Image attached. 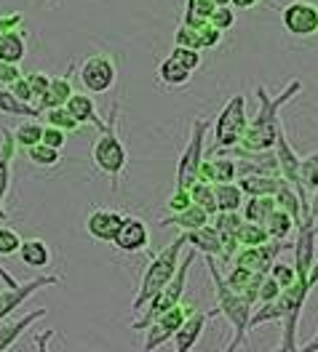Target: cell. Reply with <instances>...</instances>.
Listing matches in <instances>:
<instances>
[{"instance_id":"cell-38","label":"cell","mask_w":318,"mask_h":352,"mask_svg":"<svg viewBox=\"0 0 318 352\" xmlns=\"http://www.w3.org/2000/svg\"><path fill=\"white\" fill-rule=\"evenodd\" d=\"M235 238H238V245H241V248L265 245V243L271 241V238H268V232H265V227H262V224H251V221H244V224L238 227Z\"/></svg>"},{"instance_id":"cell-2","label":"cell","mask_w":318,"mask_h":352,"mask_svg":"<svg viewBox=\"0 0 318 352\" xmlns=\"http://www.w3.org/2000/svg\"><path fill=\"white\" fill-rule=\"evenodd\" d=\"M206 264H209V275L214 280V299H217L214 309H209V318L222 315L227 323H230L233 339L227 342V347L222 352H238L246 344V339H249V318L254 307H251L244 296H238L235 291H230V286L225 283V275L217 270L214 259H206Z\"/></svg>"},{"instance_id":"cell-22","label":"cell","mask_w":318,"mask_h":352,"mask_svg":"<svg viewBox=\"0 0 318 352\" xmlns=\"http://www.w3.org/2000/svg\"><path fill=\"white\" fill-rule=\"evenodd\" d=\"M72 69H75V65H70L67 75H59V78H51V86H48V91H45V96L35 104L38 110H41V115H43L45 110H54V107H65L67 104V99L75 94L72 91Z\"/></svg>"},{"instance_id":"cell-17","label":"cell","mask_w":318,"mask_h":352,"mask_svg":"<svg viewBox=\"0 0 318 352\" xmlns=\"http://www.w3.org/2000/svg\"><path fill=\"white\" fill-rule=\"evenodd\" d=\"M65 110L75 118V123H78V126H94L99 133L105 131V126H107V123L99 118L94 99H91L89 94H83V91H75V94L70 96L67 104H65Z\"/></svg>"},{"instance_id":"cell-45","label":"cell","mask_w":318,"mask_h":352,"mask_svg":"<svg viewBox=\"0 0 318 352\" xmlns=\"http://www.w3.org/2000/svg\"><path fill=\"white\" fill-rule=\"evenodd\" d=\"M195 38H198V51H201V54L209 51V48H217V45L222 43V32L214 30V27H209V24L195 27Z\"/></svg>"},{"instance_id":"cell-25","label":"cell","mask_w":318,"mask_h":352,"mask_svg":"<svg viewBox=\"0 0 318 352\" xmlns=\"http://www.w3.org/2000/svg\"><path fill=\"white\" fill-rule=\"evenodd\" d=\"M19 259L30 270H45L51 264V248L43 238H27L19 245Z\"/></svg>"},{"instance_id":"cell-3","label":"cell","mask_w":318,"mask_h":352,"mask_svg":"<svg viewBox=\"0 0 318 352\" xmlns=\"http://www.w3.org/2000/svg\"><path fill=\"white\" fill-rule=\"evenodd\" d=\"M118 115H120V104L113 102L110 115H107V120H105L107 126H105V131L99 133V139H96L94 147H91V160H94L96 171L110 176L113 190H118L120 174H123V168H126V163H129V150H126V144H123V139H120V133H118Z\"/></svg>"},{"instance_id":"cell-13","label":"cell","mask_w":318,"mask_h":352,"mask_svg":"<svg viewBox=\"0 0 318 352\" xmlns=\"http://www.w3.org/2000/svg\"><path fill=\"white\" fill-rule=\"evenodd\" d=\"M113 245L120 254H142L145 248H150V230H147V224L139 217L123 214V219H120L118 230H115Z\"/></svg>"},{"instance_id":"cell-35","label":"cell","mask_w":318,"mask_h":352,"mask_svg":"<svg viewBox=\"0 0 318 352\" xmlns=\"http://www.w3.org/2000/svg\"><path fill=\"white\" fill-rule=\"evenodd\" d=\"M214 8H220V6H214L211 0H187L184 3L182 24H187V27H204V24H209V16L214 14Z\"/></svg>"},{"instance_id":"cell-9","label":"cell","mask_w":318,"mask_h":352,"mask_svg":"<svg viewBox=\"0 0 318 352\" xmlns=\"http://www.w3.org/2000/svg\"><path fill=\"white\" fill-rule=\"evenodd\" d=\"M78 83L83 94H107L118 80V67L110 54H91L78 67Z\"/></svg>"},{"instance_id":"cell-44","label":"cell","mask_w":318,"mask_h":352,"mask_svg":"<svg viewBox=\"0 0 318 352\" xmlns=\"http://www.w3.org/2000/svg\"><path fill=\"white\" fill-rule=\"evenodd\" d=\"M233 24H235V11H233L230 6H220V8H214V14L209 16V27L220 30L222 35H225L227 30H233Z\"/></svg>"},{"instance_id":"cell-5","label":"cell","mask_w":318,"mask_h":352,"mask_svg":"<svg viewBox=\"0 0 318 352\" xmlns=\"http://www.w3.org/2000/svg\"><path fill=\"white\" fill-rule=\"evenodd\" d=\"M195 262V251H190V254H184L182 256L180 267H177V272H174V278L166 283V286L160 288L158 294L145 305L147 309H142V318H136L131 320V331H145L156 318H160L163 312H169L171 307H177L182 302V296H184V286H187V270L193 267Z\"/></svg>"},{"instance_id":"cell-26","label":"cell","mask_w":318,"mask_h":352,"mask_svg":"<svg viewBox=\"0 0 318 352\" xmlns=\"http://www.w3.org/2000/svg\"><path fill=\"white\" fill-rule=\"evenodd\" d=\"M160 227H180L182 232H193V230H201L209 224V214H206L204 208H198V206H193L190 203V208H184L180 214H169V217H163L158 221Z\"/></svg>"},{"instance_id":"cell-12","label":"cell","mask_w":318,"mask_h":352,"mask_svg":"<svg viewBox=\"0 0 318 352\" xmlns=\"http://www.w3.org/2000/svg\"><path fill=\"white\" fill-rule=\"evenodd\" d=\"M289 248H292V243L268 241L265 245L241 248V251L233 256V262H235V267H241V270H249V272H257V275H268L273 262H275L284 251H289Z\"/></svg>"},{"instance_id":"cell-39","label":"cell","mask_w":318,"mask_h":352,"mask_svg":"<svg viewBox=\"0 0 318 352\" xmlns=\"http://www.w3.org/2000/svg\"><path fill=\"white\" fill-rule=\"evenodd\" d=\"M27 160L32 166H38V168H54V166L62 163V153L59 150H51L45 144H35V147L27 150Z\"/></svg>"},{"instance_id":"cell-54","label":"cell","mask_w":318,"mask_h":352,"mask_svg":"<svg viewBox=\"0 0 318 352\" xmlns=\"http://www.w3.org/2000/svg\"><path fill=\"white\" fill-rule=\"evenodd\" d=\"M318 219V190L308 198V217L302 221H308V224H313V221Z\"/></svg>"},{"instance_id":"cell-4","label":"cell","mask_w":318,"mask_h":352,"mask_svg":"<svg viewBox=\"0 0 318 352\" xmlns=\"http://www.w3.org/2000/svg\"><path fill=\"white\" fill-rule=\"evenodd\" d=\"M184 245H187V238H184V232H182L177 241L169 243L160 254L153 256V262L147 264V270H145V275H142V280H139L136 296H134V302H131V312H142L145 305L174 278V272H177V267H180V262H182Z\"/></svg>"},{"instance_id":"cell-10","label":"cell","mask_w":318,"mask_h":352,"mask_svg":"<svg viewBox=\"0 0 318 352\" xmlns=\"http://www.w3.org/2000/svg\"><path fill=\"white\" fill-rule=\"evenodd\" d=\"M195 312L193 305H184L180 302L177 307H171L169 312H163L160 318H156L147 329H145V344H142V352H156L158 347L169 344V339H174V333L182 329V323L187 320V315Z\"/></svg>"},{"instance_id":"cell-14","label":"cell","mask_w":318,"mask_h":352,"mask_svg":"<svg viewBox=\"0 0 318 352\" xmlns=\"http://www.w3.org/2000/svg\"><path fill=\"white\" fill-rule=\"evenodd\" d=\"M316 230H313V224H308V221H302V224H297V241L292 243V251H295V272L297 278H305L308 280V275H310V270H313V262H316Z\"/></svg>"},{"instance_id":"cell-58","label":"cell","mask_w":318,"mask_h":352,"mask_svg":"<svg viewBox=\"0 0 318 352\" xmlns=\"http://www.w3.org/2000/svg\"><path fill=\"white\" fill-rule=\"evenodd\" d=\"M297 352H318V331H316V336H313L302 350H297Z\"/></svg>"},{"instance_id":"cell-30","label":"cell","mask_w":318,"mask_h":352,"mask_svg":"<svg viewBox=\"0 0 318 352\" xmlns=\"http://www.w3.org/2000/svg\"><path fill=\"white\" fill-rule=\"evenodd\" d=\"M275 211V200L273 198H246L244 206H241V217L244 221H251V224H265V219Z\"/></svg>"},{"instance_id":"cell-34","label":"cell","mask_w":318,"mask_h":352,"mask_svg":"<svg viewBox=\"0 0 318 352\" xmlns=\"http://www.w3.org/2000/svg\"><path fill=\"white\" fill-rule=\"evenodd\" d=\"M0 112L3 115H19V118H27V120H38L41 118V110L35 104L19 102L8 88H0Z\"/></svg>"},{"instance_id":"cell-31","label":"cell","mask_w":318,"mask_h":352,"mask_svg":"<svg viewBox=\"0 0 318 352\" xmlns=\"http://www.w3.org/2000/svg\"><path fill=\"white\" fill-rule=\"evenodd\" d=\"M273 200H275V208L286 211V214H289L297 224H302V203H299V198H297V190L292 187V184L281 182V187L275 190Z\"/></svg>"},{"instance_id":"cell-11","label":"cell","mask_w":318,"mask_h":352,"mask_svg":"<svg viewBox=\"0 0 318 352\" xmlns=\"http://www.w3.org/2000/svg\"><path fill=\"white\" fill-rule=\"evenodd\" d=\"M281 24L292 38L318 35V3H313V0H289L281 8Z\"/></svg>"},{"instance_id":"cell-55","label":"cell","mask_w":318,"mask_h":352,"mask_svg":"<svg viewBox=\"0 0 318 352\" xmlns=\"http://www.w3.org/2000/svg\"><path fill=\"white\" fill-rule=\"evenodd\" d=\"M262 0H230V8L233 11H246V8H254V6H259Z\"/></svg>"},{"instance_id":"cell-18","label":"cell","mask_w":318,"mask_h":352,"mask_svg":"<svg viewBox=\"0 0 318 352\" xmlns=\"http://www.w3.org/2000/svg\"><path fill=\"white\" fill-rule=\"evenodd\" d=\"M120 219H123V214H118L113 208H94L89 214V219H86V232L94 241L113 243Z\"/></svg>"},{"instance_id":"cell-50","label":"cell","mask_w":318,"mask_h":352,"mask_svg":"<svg viewBox=\"0 0 318 352\" xmlns=\"http://www.w3.org/2000/svg\"><path fill=\"white\" fill-rule=\"evenodd\" d=\"M8 91H11L19 102H24V104H32V102H35V99H32V91H30V83H27V78H24V75L19 78V80H14V83L8 86Z\"/></svg>"},{"instance_id":"cell-52","label":"cell","mask_w":318,"mask_h":352,"mask_svg":"<svg viewBox=\"0 0 318 352\" xmlns=\"http://www.w3.org/2000/svg\"><path fill=\"white\" fill-rule=\"evenodd\" d=\"M22 14H0V32H11V30H22Z\"/></svg>"},{"instance_id":"cell-49","label":"cell","mask_w":318,"mask_h":352,"mask_svg":"<svg viewBox=\"0 0 318 352\" xmlns=\"http://www.w3.org/2000/svg\"><path fill=\"white\" fill-rule=\"evenodd\" d=\"M190 192L187 190H174L171 192V198L166 200V206H169V211L171 214H180V211H184V208H190Z\"/></svg>"},{"instance_id":"cell-57","label":"cell","mask_w":318,"mask_h":352,"mask_svg":"<svg viewBox=\"0 0 318 352\" xmlns=\"http://www.w3.org/2000/svg\"><path fill=\"white\" fill-rule=\"evenodd\" d=\"M308 283H310V288L318 286V254H316V262H313V270H310V275H308Z\"/></svg>"},{"instance_id":"cell-1","label":"cell","mask_w":318,"mask_h":352,"mask_svg":"<svg viewBox=\"0 0 318 352\" xmlns=\"http://www.w3.org/2000/svg\"><path fill=\"white\" fill-rule=\"evenodd\" d=\"M299 91H302V80H289L286 88H284L281 94H275V96H271L265 86H257L259 110H257V115L249 120L246 133H244V139H241V144H238L235 150L249 153V155L271 153L273 147H275V133L284 126V123H281V107H286Z\"/></svg>"},{"instance_id":"cell-42","label":"cell","mask_w":318,"mask_h":352,"mask_svg":"<svg viewBox=\"0 0 318 352\" xmlns=\"http://www.w3.org/2000/svg\"><path fill=\"white\" fill-rule=\"evenodd\" d=\"M19 245H22V238H19V232H17L14 227H6V224H0V259L19 254Z\"/></svg>"},{"instance_id":"cell-32","label":"cell","mask_w":318,"mask_h":352,"mask_svg":"<svg viewBox=\"0 0 318 352\" xmlns=\"http://www.w3.org/2000/svg\"><path fill=\"white\" fill-rule=\"evenodd\" d=\"M11 136L17 142V150H30V147L41 144V139H43V123L41 120H22L11 131Z\"/></svg>"},{"instance_id":"cell-48","label":"cell","mask_w":318,"mask_h":352,"mask_svg":"<svg viewBox=\"0 0 318 352\" xmlns=\"http://www.w3.org/2000/svg\"><path fill=\"white\" fill-rule=\"evenodd\" d=\"M41 144L62 153V147L67 144V133L59 131V129H51V126H43V139H41Z\"/></svg>"},{"instance_id":"cell-8","label":"cell","mask_w":318,"mask_h":352,"mask_svg":"<svg viewBox=\"0 0 318 352\" xmlns=\"http://www.w3.org/2000/svg\"><path fill=\"white\" fill-rule=\"evenodd\" d=\"M204 62V56H201V51H193V48H180V45H174V51L163 59L158 65V72H156V78H158L160 86L166 88H182L187 86L190 80H193V75H195V69L201 67Z\"/></svg>"},{"instance_id":"cell-24","label":"cell","mask_w":318,"mask_h":352,"mask_svg":"<svg viewBox=\"0 0 318 352\" xmlns=\"http://www.w3.org/2000/svg\"><path fill=\"white\" fill-rule=\"evenodd\" d=\"M281 176H265V174H251L235 179V184L241 187L244 198H273L275 190L281 187Z\"/></svg>"},{"instance_id":"cell-16","label":"cell","mask_w":318,"mask_h":352,"mask_svg":"<svg viewBox=\"0 0 318 352\" xmlns=\"http://www.w3.org/2000/svg\"><path fill=\"white\" fill-rule=\"evenodd\" d=\"M209 320H211V318H209V312H204V309L190 312V315H187V320L182 323V329L174 333V350L177 352H193L195 350V344L201 342V336H204L206 323H209Z\"/></svg>"},{"instance_id":"cell-33","label":"cell","mask_w":318,"mask_h":352,"mask_svg":"<svg viewBox=\"0 0 318 352\" xmlns=\"http://www.w3.org/2000/svg\"><path fill=\"white\" fill-rule=\"evenodd\" d=\"M284 320V307L281 302H262L257 307L251 309V318H249V333L257 331L259 326H268V323H281Z\"/></svg>"},{"instance_id":"cell-41","label":"cell","mask_w":318,"mask_h":352,"mask_svg":"<svg viewBox=\"0 0 318 352\" xmlns=\"http://www.w3.org/2000/svg\"><path fill=\"white\" fill-rule=\"evenodd\" d=\"M211 219H214L211 227H214L220 235H235L238 227L244 224V217H241L238 211H220V214H214Z\"/></svg>"},{"instance_id":"cell-40","label":"cell","mask_w":318,"mask_h":352,"mask_svg":"<svg viewBox=\"0 0 318 352\" xmlns=\"http://www.w3.org/2000/svg\"><path fill=\"white\" fill-rule=\"evenodd\" d=\"M45 120V126H51V129H59V131H65V133H72V131H78L81 126L75 123V118L70 115L65 107H54V110H45L43 115H41Z\"/></svg>"},{"instance_id":"cell-15","label":"cell","mask_w":318,"mask_h":352,"mask_svg":"<svg viewBox=\"0 0 318 352\" xmlns=\"http://www.w3.org/2000/svg\"><path fill=\"white\" fill-rule=\"evenodd\" d=\"M0 221L8 219V211H6V198H8V190H11V179H14V155H17V142L11 131L0 133Z\"/></svg>"},{"instance_id":"cell-20","label":"cell","mask_w":318,"mask_h":352,"mask_svg":"<svg viewBox=\"0 0 318 352\" xmlns=\"http://www.w3.org/2000/svg\"><path fill=\"white\" fill-rule=\"evenodd\" d=\"M184 238L190 243V251L204 254L206 259H222V256H225V251H222V238H220V232H217L211 224H206L201 230H193V232H184Z\"/></svg>"},{"instance_id":"cell-46","label":"cell","mask_w":318,"mask_h":352,"mask_svg":"<svg viewBox=\"0 0 318 352\" xmlns=\"http://www.w3.org/2000/svg\"><path fill=\"white\" fill-rule=\"evenodd\" d=\"M24 78H27V83H30V91H32L35 104H38V102L45 96L48 86H51V75H45V72H30V75H24Z\"/></svg>"},{"instance_id":"cell-29","label":"cell","mask_w":318,"mask_h":352,"mask_svg":"<svg viewBox=\"0 0 318 352\" xmlns=\"http://www.w3.org/2000/svg\"><path fill=\"white\" fill-rule=\"evenodd\" d=\"M214 198H217V211H241V206L246 200L235 182L214 184Z\"/></svg>"},{"instance_id":"cell-51","label":"cell","mask_w":318,"mask_h":352,"mask_svg":"<svg viewBox=\"0 0 318 352\" xmlns=\"http://www.w3.org/2000/svg\"><path fill=\"white\" fill-rule=\"evenodd\" d=\"M22 78V69L19 65H8V62H0V88H8L14 80Z\"/></svg>"},{"instance_id":"cell-28","label":"cell","mask_w":318,"mask_h":352,"mask_svg":"<svg viewBox=\"0 0 318 352\" xmlns=\"http://www.w3.org/2000/svg\"><path fill=\"white\" fill-rule=\"evenodd\" d=\"M265 232H268V238L275 243H289L292 238V232L297 230V221L286 214V211H281V208H275L271 217L265 219Z\"/></svg>"},{"instance_id":"cell-21","label":"cell","mask_w":318,"mask_h":352,"mask_svg":"<svg viewBox=\"0 0 318 352\" xmlns=\"http://www.w3.org/2000/svg\"><path fill=\"white\" fill-rule=\"evenodd\" d=\"M201 182L209 184H225V182H235L238 171H235V157H222V155H214L201 163V171H198Z\"/></svg>"},{"instance_id":"cell-53","label":"cell","mask_w":318,"mask_h":352,"mask_svg":"<svg viewBox=\"0 0 318 352\" xmlns=\"http://www.w3.org/2000/svg\"><path fill=\"white\" fill-rule=\"evenodd\" d=\"M56 336V329H45V331H38L35 333V350L38 352H48V344H51V339Z\"/></svg>"},{"instance_id":"cell-23","label":"cell","mask_w":318,"mask_h":352,"mask_svg":"<svg viewBox=\"0 0 318 352\" xmlns=\"http://www.w3.org/2000/svg\"><path fill=\"white\" fill-rule=\"evenodd\" d=\"M262 278H265V275H257V272H249V270L233 267L230 275L225 278V283L230 286V291H235L238 296H244L251 307H254V305H257V291H259Z\"/></svg>"},{"instance_id":"cell-27","label":"cell","mask_w":318,"mask_h":352,"mask_svg":"<svg viewBox=\"0 0 318 352\" xmlns=\"http://www.w3.org/2000/svg\"><path fill=\"white\" fill-rule=\"evenodd\" d=\"M24 56H27V38L22 30L0 32V62L19 65Z\"/></svg>"},{"instance_id":"cell-37","label":"cell","mask_w":318,"mask_h":352,"mask_svg":"<svg viewBox=\"0 0 318 352\" xmlns=\"http://www.w3.org/2000/svg\"><path fill=\"white\" fill-rule=\"evenodd\" d=\"M187 192H190L193 206L204 208L206 214H209V219H211L214 214H220V211H217V198H214V184H209V182H201V179H198Z\"/></svg>"},{"instance_id":"cell-56","label":"cell","mask_w":318,"mask_h":352,"mask_svg":"<svg viewBox=\"0 0 318 352\" xmlns=\"http://www.w3.org/2000/svg\"><path fill=\"white\" fill-rule=\"evenodd\" d=\"M0 280L6 283V288H17V286H19V280H17V278H14V275H11V272H8L3 264H0Z\"/></svg>"},{"instance_id":"cell-36","label":"cell","mask_w":318,"mask_h":352,"mask_svg":"<svg viewBox=\"0 0 318 352\" xmlns=\"http://www.w3.org/2000/svg\"><path fill=\"white\" fill-rule=\"evenodd\" d=\"M299 187L308 198L318 190V150L299 160Z\"/></svg>"},{"instance_id":"cell-59","label":"cell","mask_w":318,"mask_h":352,"mask_svg":"<svg viewBox=\"0 0 318 352\" xmlns=\"http://www.w3.org/2000/svg\"><path fill=\"white\" fill-rule=\"evenodd\" d=\"M214 6H230V0H211Z\"/></svg>"},{"instance_id":"cell-47","label":"cell","mask_w":318,"mask_h":352,"mask_svg":"<svg viewBox=\"0 0 318 352\" xmlns=\"http://www.w3.org/2000/svg\"><path fill=\"white\" fill-rule=\"evenodd\" d=\"M278 296H281V286L273 280L271 275H265L262 283H259V291H257V305H262V302H275Z\"/></svg>"},{"instance_id":"cell-19","label":"cell","mask_w":318,"mask_h":352,"mask_svg":"<svg viewBox=\"0 0 318 352\" xmlns=\"http://www.w3.org/2000/svg\"><path fill=\"white\" fill-rule=\"evenodd\" d=\"M45 315H48V309L38 307V309H32V312H27V315H22V318H14V320H0V352L11 350L24 331L30 329L32 323H38L41 318H45Z\"/></svg>"},{"instance_id":"cell-7","label":"cell","mask_w":318,"mask_h":352,"mask_svg":"<svg viewBox=\"0 0 318 352\" xmlns=\"http://www.w3.org/2000/svg\"><path fill=\"white\" fill-rule=\"evenodd\" d=\"M209 129H211V123L204 120V118L193 120L190 139H187V144H184V150L180 155V163H177V187L174 190H190L198 182V171H201V163H204V142Z\"/></svg>"},{"instance_id":"cell-43","label":"cell","mask_w":318,"mask_h":352,"mask_svg":"<svg viewBox=\"0 0 318 352\" xmlns=\"http://www.w3.org/2000/svg\"><path fill=\"white\" fill-rule=\"evenodd\" d=\"M271 275L273 280L281 286V291L284 288H289V286H295L297 283V272H295V267L292 264H284V262H273V267H271Z\"/></svg>"},{"instance_id":"cell-6","label":"cell","mask_w":318,"mask_h":352,"mask_svg":"<svg viewBox=\"0 0 318 352\" xmlns=\"http://www.w3.org/2000/svg\"><path fill=\"white\" fill-rule=\"evenodd\" d=\"M249 126V115H246V96L235 94L225 102V107L220 110L214 120V153L233 150L241 144L244 133Z\"/></svg>"}]
</instances>
